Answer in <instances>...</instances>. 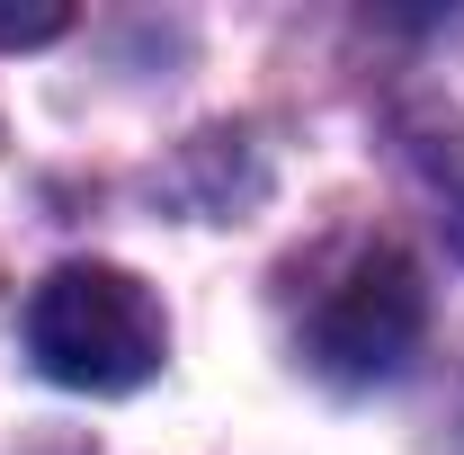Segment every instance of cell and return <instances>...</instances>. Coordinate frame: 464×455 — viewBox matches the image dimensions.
I'll return each mask as SVG.
<instances>
[{
  "label": "cell",
  "instance_id": "6da1fadb",
  "mask_svg": "<svg viewBox=\"0 0 464 455\" xmlns=\"http://www.w3.org/2000/svg\"><path fill=\"white\" fill-rule=\"evenodd\" d=\"M27 357L36 375H54L63 393H134L161 375L170 322L152 304V286L108 259H72L27 295Z\"/></svg>",
  "mask_w": 464,
  "mask_h": 455
},
{
  "label": "cell",
  "instance_id": "7a4b0ae2",
  "mask_svg": "<svg viewBox=\"0 0 464 455\" xmlns=\"http://www.w3.org/2000/svg\"><path fill=\"white\" fill-rule=\"evenodd\" d=\"M420 331H429V286H420V268L393 241H375L322 295V313H313V366L340 375V384H384V375H402Z\"/></svg>",
  "mask_w": 464,
  "mask_h": 455
},
{
  "label": "cell",
  "instance_id": "277c9868",
  "mask_svg": "<svg viewBox=\"0 0 464 455\" xmlns=\"http://www.w3.org/2000/svg\"><path fill=\"white\" fill-rule=\"evenodd\" d=\"M45 36H63L54 0H45V9H0V45H45Z\"/></svg>",
  "mask_w": 464,
  "mask_h": 455
},
{
  "label": "cell",
  "instance_id": "3957f363",
  "mask_svg": "<svg viewBox=\"0 0 464 455\" xmlns=\"http://www.w3.org/2000/svg\"><path fill=\"white\" fill-rule=\"evenodd\" d=\"M420 170H429L438 206H447V232H456V250H464V116L438 125V143H420Z\"/></svg>",
  "mask_w": 464,
  "mask_h": 455
}]
</instances>
